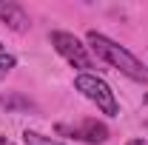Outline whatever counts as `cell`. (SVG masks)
I'll list each match as a JSON object with an SVG mask.
<instances>
[{
    "label": "cell",
    "instance_id": "6da1fadb",
    "mask_svg": "<svg viewBox=\"0 0 148 145\" xmlns=\"http://www.w3.org/2000/svg\"><path fill=\"white\" fill-rule=\"evenodd\" d=\"M88 46L94 49V54L100 57L103 63H108L111 68L123 71L125 77L137 80V83H148V66L143 60H137L128 49L117 46L114 40H108V37L100 34V31H88Z\"/></svg>",
    "mask_w": 148,
    "mask_h": 145
},
{
    "label": "cell",
    "instance_id": "7a4b0ae2",
    "mask_svg": "<svg viewBox=\"0 0 148 145\" xmlns=\"http://www.w3.org/2000/svg\"><path fill=\"white\" fill-rule=\"evenodd\" d=\"M74 88L80 91L86 100H91L97 108L103 111V114H108V117H117V111H120V105H117V97H114V91H111V85L106 83V80H100L97 74H77V80H74Z\"/></svg>",
    "mask_w": 148,
    "mask_h": 145
},
{
    "label": "cell",
    "instance_id": "3957f363",
    "mask_svg": "<svg viewBox=\"0 0 148 145\" xmlns=\"http://www.w3.org/2000/svg\"><path fill=\"white\" fill-rule=\"evenodd\" d=\"M51 46L71 63L74 68H83V74H88V68H94V60L88 54V49L74 34H69V31H51Z\"/></svg>",
    "mask_w": 148,
    "mask_h": 145
},
{
    "label": "cell",
    "instance_id": "277c9868",
    "mask_svg": "<svg viewBox=\"0 0 148 145\" xmlns=\"http://www.w3.org/2000/svg\"><path fill=\"white\" fill-rule=\"evenodd\" d=\"M0 20H3L9 29H14V31L29 29V14L23 12V6L14 3V0H0Z\"/></svg>",
    "mask_w": 148,
    "mask_h": 145
},
{
    "label": "cell",
    "instance_id": "5b68a950",
    "mask_svg": "<svg viewBox=\"0 0 148 145\" xmlns=\"http://www.w3.org/2000/svg\"><path fill=\"white\" fill-rule=\"evenodd\" d=\"M71 134L77 140H86V142H91V145H103L108 140V128L103 125V122H97V120H86V122L77 128V131H71Z\"/></svg>",
    "mask_w": 148,
    "mask_h": 145
},
{
    "label": "cell",
    "instance_id": "8992f818",
    "mask_svg": "<svg viewBox=\"0 0 148 145\" xmlns=\"http://www.w3.org/2000/svg\"><path fill=\"white\" fill-rule=\"evenodd\" d=\"M0 105L6 111H34L37 108L29 97H23L17 91H0Z\"/></svg>",
    "mask_w": 148,
    "mask_h": 145
},
{
    "label": "cell",
    "instance_id": "52a82bcc",
    "mask_svg": "<svg viewBox=\"0 0 148 145\" xmlns=\"http://www.w3.org/2000/svg\"><path fill=\"white\" fill-rule=\"evenodd\" d=\"M23 142L26 145H63V142H57V140H51V137L37 134V131H26L23 134Z\"/></svg>",
    "mask_w": 148,
    "mask_h": 145
},
{
    "label": "cell",
    "instance_id": "ba28073f",
    "mask_svg": "<svg viewBox=\"0 0 148 145\" xmlns=\"http://www.w3.org/2000/svg\"><path fill=\"white\" fill-rule=\"evenodd\" d=\"M14 54H6V51H0V77H6V74L14 68Z\"/></svg>",
    "mask_w": 148,
    "mask_h": 145
},
{
    "label": "cell",
    "instance_id": "9c48e42d",
    "mask_svg": "<svg viewBox=\"0 0 148 145\" xmlns=\"http://www.w3.org/2000/svg\"><path fill=\"white\" fill-rule=\"evenodd\" d=\"M128 145H148V142H145V140H131Z\"/></svg>",
    "mask_w": 148,
    "mask_h": 145
},
{
    "label": "cell",
    "instance_id": "30bf717a",
    "mask_svg": "<svg viewBox=\"0 0 148 145\" xmlns=\"http://www.w3.org/2000/svg\"><path fill=\"white\" fill-rule=\"evenodd\" d=\"M0 145H14L12 140H6V137H0Z\"/></svg>",
    "mask_w": 148,
    "mask_h": 145
},
{
    "label": "cell",
    "instance_id": "8fae6325",
    "mask_svg": "<svg viewBox=\"0 0 148 145\" xmlns=\"http://www.w3.org/2000/svg\"><path fill=\"white\" fill-rule=\"evenodd\" d=\"M0 51H3V49H0Z\"/></svg>",
    "mask_w": 148,
    "mask_h": 145
}]
</instances>
